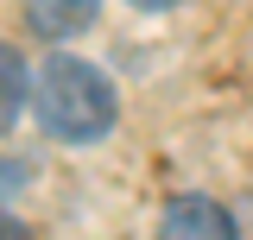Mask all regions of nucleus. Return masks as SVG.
I'll return each mask as SVG.
<instances>
[{
    "mask_svg": "<svg viewBox=\"0 0 253 240\" xmlns=\"http://www.w3.org/2000/svg\"><path fill=\"white\" fill-rule=\"evenodd\" d=\"M32 108L44 120V133L63 146H89L114 126V89L108 76L83 57H51L32 82Z\"/></svg>",
    "mask_w": 253,
    "mask_h": 240,
    "instance_id": "1",
    "label": "nucleus"
},
{
    "mask_svg": "<svg viewBox=\"0 0 253 240\" xmlns=\"http://www.w3.org/2000/svg\"><path fill=\"white\" fill-rule=\"evenodd\" d=\"M26 13H32V32H44V38L95 26V0H32Z\"/></svg>",
    "mask_w": 253,
    "mask_h": 240,
    "instance_id": "3",
    "label": "nucleus"
},
{
    "mask_svg": "<svg viewBox=\"0 0 253 240\" xmlns=\"http://www.w3.org/2000/svg\"><path fill=\"white\" fill-rule=\"evenodd\" d=\"M133 6H171V0H133Z\"/></svg>",
    "mask_w": 253,
    "mask_h": 240,
    "instance_id": "7",
    "label": "nucleus"
},
{
    "mask_svg": "<svg viewBox=\"0 0 253 240\" xmlns=\"http://www.w3.org/2000/svg\"><path fill=\"white\" fill-rule=\"evenodd\" d=\"M158 240H234V221H228V209L209 202V196H177V202L165 209Z\"/></svg>",
    "mask_w": 253,
    "mask_h": 240,
    "instance_id": "2",
    "label": "nucleus"
},
{
    "mask_svg": "<svg viewBox=\"0 0 253 240\" xmlns=\"http://www.w3.org/2000/svg\"><path fill=\"white\" fill-rule=\"evenodd\" d=\"M0 240H26V228H19L13 215H0Z\"/></svg>",
    "mask_w": 253,
    "mask_h": 240,
    "instance_id": "6",
    "label": "nucleus"
},
{
    "mask_svg": "<svg viewBox=\"0 0 253 240\" xmlns=\"http://www.w3.org/2000/svg\"><path fill=\"white\" fill-rule=\"evenodd\" d=\"M19 183H26V164H0V196L19 190Z\"/></svg>",
    "mask_w": 253,
    "mask_h": 240,
    "instance_id": "5",
    "label": "nucleus"
},
{
    "mask_svg": "<svg viewBox=\"0 0 253 240\" xmlns=\"http://www.w3.org/2000/svg\"><path fill=\"white\" fill-rule=\"evenodd\" d=\"M19 101H26V63L13 44H0V133L19 120Z\"/></svg>",
    "mask_w": 253,
    "mask_h": 240,
    "instance_id": "4",
    "label": "nucleus"
}]
</instances>
